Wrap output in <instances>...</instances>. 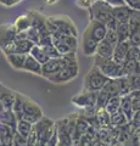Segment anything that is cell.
Instances as JSON below:
<instances>
[{
  "label": "cell",
  "mask_w": 140,
  "mask_h": 146,
  "mask_svg": "<svg viewBox=\"0 0 140 146\" xmlns=\"http://www.w3.org/2000/svg\"><path fill=\"white\" fill-rule=\"evenodd\" d=\"M90 20H96L102 22L107 27V29H116L118 21L112 13V6L108 5L104 0H95L93 5L89 7Z\"/></svg>",
  "instance_id": "obj_1"
},
{
  "label": "cell",
  "mask_w": 140,
  "mask_h": 146,
  "mask_svg": "<svg viewBox=\"0 0 140 146\" xmlns=\"http://www.w3.org/2000/svg\"><path fill=\"white\" fill-rule=\"evenodd\" d=\"M46 27L51 34H71L78 35L74 22L68 16L55 15L46 17Z\"/></svg>",
  "instance_id": "obj_2"
},
{
  "label": "cell",
  "mask_w": 140,
  "mask_h": 146,
  "mask_svg": "<svg viewBox=\"0 0 140 146\" xmlns=\"http://www.w3.org/2000/svg\"><path fill=\"white\" fill-rule=\"evenodd\" d=\"M35 130L38 135V144L37 146H55L57 140V129L51 119L42 118L35 123Z\"/></svg>",
  "instance_id": "obj_3"
},
{
  "label": "cell",
  "mask_w": 140,
  "mask_h": 146,
  "mask_svg": "<svg viewBox=\"0 0 140 146\" xmlns=\"http://www.w3.org/2000/svg\"><path fill=\"white\" fill-rule=\"evenodd\" d=\"M64 56L67 57L68 60V65L66 67H64L60 72H57L56 74L51 76L50 78H48V80L52 82V83H58V84H62V83H68V82L73 80L77 76H78V72H79V67H78V58H77V52H71V54H67L64 55Z\"/></svg>",
  "instance_id": "obj_4"
},
{
  "label": "cell",
  "mask_w": 140,
  "mask_h": 146,
  "mask_svg": "<svg viewBox=\"0 0 140 146\" xmlns=\"http://www.w3.org/2000/svg\"><path fill=\"white\" fill-rule=\"evenodd\" d=\"M94 65H95L99 70H100L106 77H108L110 79H116V78H119V77L125 76L123 65L115 61L113 57L102 58V57H99L95 55Z\"/></svg>",
  "instance_id": "obj_5"
},
{
  "label": "cell",
  "mask_w": 140,
  "mask_h": 146,
  "mask_svg": "<svg viewBox=\"0 0 140 146\" xmlns=\"http://www.w3.org/2000/svg\"><path fill=\"white\" fill-rule=\"evenodd\" d=\"M15 113H17V115L20 113V118H23V119L33 123V124H35L38 121L43 118V113L40 107L33 100L27 99V98H22L21 106Z\"/></svg>",
  "instance_id": "obj_6"
},
{
  "label": "cell",
  "mask_w": 140,
  "mask_h": 146,
  "mask_svg": "<svg viewBox=\"0 0 140 146\" xmlns=\"http://www.w3.org/2000/svg\"><path fill=\"white\" fill-rule=\"evenodd\" d=\"M108 80H110V78L106 77L95 65H94L92 68H90V71L87 73V76H85V78H84V89L99 93V91L107 84Z\"/></svg>",
  "instance_id": "obj_7"
},
{
  "label": "cell",
  "mask_w": 140,
  "mask_h": 146,
  "mask_svg": "<svg viewBox=\"0 0 140 146\" xmlns=\"http://www.w3.org/2000/svg\"><path fill=\"white\" fill-rule=\"evenodd\" d=\"M52 36V44L57 48L60 54L64 55L77 52L78 48V38L76 35L71 34H51Z\"/></svg>",
  "instance_id": "obj_8"
},
{
  "label": "cell",
  "mask_w": 140,
  "mask_h": 146,
  "mask_svg": "<svg viewBox=\"0 0 140 146\" xmlns=\"http://www.w3.org/2000/svg\"><path fill=\"white\" fill-rule=\"evenodd\" d=\"M96 98H98V93L90 91L88 89H83L78 95H76L72 99V102L79 108L88 110L96 106Z\"/></svg>",
  "instance_id": "obj_9"
},
{
  "label": "cell",
  "mask_w": 140,
  "mask_h": 146,
  "mask_svg": "<svg viewBox=\"0 0 140 146\" xmlns=\"http://www.w3.org/2000/svg\"><path fill=\"white\" fill-rule=\"evenodd\" d=\"M68 65V60L66 56L56 57V58H49V61H46L43 65L42 70V76L45 78H50L51 76L56 74L57 72H60L62 68Z\"/></svg>",
  "instance_id": "obj_10"
},
{
  "label": "cell",
  "mask_w": 140,
  "mask_h": 146,
  "mask_svg": "<svg viewBox=\"0 0 140 146\" xmlns=\"http://www.w3.org/2000/svg\"><path fill=\"white\" fill-rule=\"evenodd\" d=\"M19 31L13 23H4L0 26V49L13 43L17 39Z\"/></svg>",
  "instance_id": "obj_11"
},
{
  "label": "cell",
  "mask_w": 140,
  "mask_h": 146,
  "mask_svg": "<svg viewBox=\"0 0 140 146\" xmlns=\"http://www.w3.org/2000/svg\"><path fill=\"white\" fill-rule=\"evenodd\" d=\"M84 33H87L89 36H92L93 39H95L96 42L100 43L101 40H104L106 38L107 27L100 21L90 20L88 27L84 29Z\"/></svg>",
  "instance_id": "obj_12"
},
{
  "label": "cell",
  "mask_w": 140,
  "mask_h": 146,
  "mask_svg": "<svg viewBox=\"0 0 140 146\" xmlns=\"http://www.w3.org/2000/svg\"><path fill=\"white\" fill-rule=\"evenodd\" d=\"M132 44L129 43V40H124V42H119L118 44L116 45L115 48V51H113V60L117 61L118 63H123L127 60V55H128V51Z\"/></svg>",
  "instance_id": "obj_13"
},
{
  "label": "cell",
  "mask_w": 140,
  "mask_h": 146,
  "mask_svg": "<svg viewBox=\"0 0 140 146\" xmlns=\"http://www.w3.org/2000/svg\"><path fill=\"white\" fill-rule=\"evenodd\" d=\"M99 42H96L95 39H93L92 36H89L87 33H83L82 36V50L85 56H93L96 54Z\"/></svg>",
  "instance_id": "obj_14"
},
{
  "label": "cell",
  "mask_w": 140,
  "mask_h": 146,
  "mask_svg": "<svg viewBox=\"0 0 140 146\" xmlns=\"http://www.w3.org/2000/svg\"><path fill=\"white\" fill-rule=\"evenodd\" d=\"M13 136L11 127L6 123L0 122V146H11L13 144Z\"/></svg>",
  "instance_id": "obj_15"
},
{
  "label": "cell",
  "mask_w": 140,
  "mask_h": 146,
  "mask_svg": "<svg viewBox=\"0 0 140 146\" xmlns=\"http://www.w3.org/2000/svg\"><path fill=\"white\" fill-rule=\"evenodd\" d=\"M42 70H43V65H42V63H40L38 60H35V58L31 54L27 55L22 71L31 72V73H34V74L42 76Z\"/></svg>",
  "instance_id": "obj_16"
},
{
  "label": "cell",
  "mask_w": 140,
  "mask_h": 146,
  "mask_svg": "<svg viewBox=\"0 0 140 146\" xmlns=\"http://www.w3.org/2000/svg\"><path fill=\"white\" fill-rule=\"evenodd\" d=\"M133 9H130L128 5H121L112 7V13L118 22H128L132 16Z\"/></svg>",
  "instance_id": "obj_17"
},
{
  "label": "cell",
  "mask_w": 140,
  "mask_h": 146,
  "mask_svg": "<svg viewBox=\"0 0 140 146\" xmlns=\"http://www.w3.org/2000/svg\"><path fill=\"white\" fill-rule=\"evenodd\" d=\"M115 45H112L110 42H107L106 39L101 40L98 45L96 49V56L102 57V58H110L113 56V51H115Z\"/></svg>",
  "instance_id": "obj_18"
},
{
  "label": "cell",
  "mask_w": 140,
  "mask_h": 146,
  "mask_svg": "<svg viewBox=\"0 0 140 146\" xmlns=\"http://www.w3.org/2000/svg\"><path fill=\"white\" fill-rule=\"evenodd\" d=\"M95 122L99 128H107L111 127V115L106 111L105 107H100L96 110L95 113Z\"/></svg>",
  "instance_id": "obj_19"
},
{
  "label": "cell",
  "mask_w": 140,
  "mask_h": 146,
  "mask_svg": "<svg viewBox=\"0 0 140 146\" xmlns=\"http://www.w3.org/2000/svg\"><path fill=\"white\" fill-rule=\"evenodd\" d=\"M6 60L9 63L15 68V70H22L27 57V54H20V52H11V54H6Z\"/></svg>",
  "instance_id": "obj_20"
},
{
  "label": "cell",
  "mask_w": 140,
  "mask_h": 146,
  "mask_svg": "<svg viewBox=\"0 0 140 146\" xmlns=\"http://www.w3.org/2000/svg\"><path fill=\"white\" fill-rule=\"evenodd\" d=\"M13 25L17 28L19 32H26L32 27V20H31V15L28 12L27 13H22L19 17H16Z\"/></svg>",
  "instance_id": "obj_21"
},
{
  "label": "cell",
  "mask_w": 140,
  "mask_h": 146,
  "mask_svg": "<svg viewBox=\"0 0 140 146\" xmlns=\"http://www.w3.org/2000/svg\"><path fill=\"white\" fill-rule=\"evenodd\" d=\"M121 111L123 112L125 116H127L129 122L133 119L134 107H133V101H132V98H130V95L122 96V100H121Z\"/></svg>",
  "instance_id": "obj_22"
},
{
  "label": "cell",
  "mask_w": 140,
  "mask_h": 146,
  "mask_svg": "<svg viewBox=\"0 0 140 146\" xmlns=\"http://www.w3.org/2000/svg\"><path fill=\"white\" fill-rule=\"evenodd\" d=\"M28 13L31 15V20H32V27L37 28L38 31L46 28V17L35 10L29 11Z\"/></svg>",
  "instance_id": "obj_23"
},
{
  "label": "cell",
  "mask_w": 140,
  "mask_h": 146,
  "mask_svg": "<svg viewBox=\"0 0 140 146\" xmlns=\"http://www.w3.org/2000/svg\"><path fill=\"white\" fill-rule=\"evenodd\" d=\"M116 82H117V85H118V90H119V95H121V96L129 95L133 91L127 76H123V77H119V78H116Z\"/></svg>",
  "instance_id": "obj_24"
},
{
  "label": "cell",
  "mask_w": 140,
  "mask_h": 146,
  "mask_svg": "<svg viewBox=\"0 0 140 146\" xmlns=\"http://www.w3.org/2000/svg\"><path fill=\"white\" fill-rule=\"evenodd\" d=\"M128 123H129V121H128L127 116H125L121 110L115 112L113 115H111V125L117 127V128H122V127L127 125Z\"/></svg>",
  "instance_id": "obj_25"
},
{
  "label": "cell",
  "mask_w": 140,
  "mask_h": 146,
  "mask_svg": "<svg viewBox=\"0 0 140 146\" xmlns=\"http://www.w3.org/2000/svg\"><path fill=\"white\" fill-rule=\"evenodd\" d=\"M33 123H31L28 121L23 119V118H20L19 122H17V131H19V134H21L22 136H25V138H28V135L31 134V131L33 130Z\"/></svg>",
  "instance_id": "obj_26"
},
{
  "label": "cell",
  "mask_w": 140,
  "mask_h": 146,
  "mask_svg": "<svg viewBox=\"0 0 140 146\" xmlns=\"http://www.w3.org/2000/svg\"><path fill=\"white\" fill-rule=\"evenodd\" d=\"M124 73L125 76H132V74H140V61L137 60H127L123 63Z\"/></svg>",
  "instance_id": "obj_27"
},
{
  "label": "cell",
  "mask_w": 140,
  "mask_h": 146,
  "mask_svg": "<svg viewBox=\"0 0 140 146\" xmlns=\"http://www.w3.org/2000/svg\"><path fill=\"white\" fill-rule=\"evenodd\" d=\"M116 32L118 34L119 42H124V40L129 39L130 35V29H129V23L128 22H118L116 27Z\"/></svg>",
  "instance_id": "obj_28"
},
{
  "label": "cell",
  "mask_w": 140,
  "mask_h": 146,
  "mask_svg": "<svg viewBox=\"0 0 140 146\" xmlns=\"http://www.w3.org/2000/svg\"><path fill=\"white\" fill-rule=\"evenodd\" d=\"M121 100H122V96L118 95V96H112L107 101V104L105 105V108L110 115H113L115 112L121 110Z\"/></svg>",
  "instance_id": "obj_29"
},
{
  "label": "cell",
  "mask_w": 140,
  "mask_h": 146,
  "mask_svg": "<svg viewBox=\"0 0 140 146\" xmlns=\"http://www.w3.org/2000/svg\"><path fill=\"white\" fill-rule=\"evenodd\" d=\"M31 55H32L35 60H38L42 65H44L46 61H49V56L46 55V52L44 51V49L40 46V45H34L32 51H31Z\"/></svg>",
  "instance_id": "obj_30"
},
{
  "label": "cell",
  "mask_w": 140,
  "mask_h": 146,
  "mask_svg": "<svg viewBox=\"0 0 140 146\" xmlns=\"http://www.w3.org/2000/svg\"><path fill=\"white\" fill-rule=\"evenodd\" d=\"M128 23H129L130 33L140 31V11L139 10H133L132 16H130Z\"/></svg>",
  "instance_id": "obj_31"
},
{
  "label": "cell",
  "mask_w": 140,
  "mask_h": 146,
  "mask_svg": "<svg viewBox=\"0 0 140 146\" xmlns=\"http://www.w3.org/2000/svg\"><path fill=\"white\" fill-rule=\"evenodd\" d=\"M42 48L44 49V51L46 52L49 58H56V57H61L62 56V55L60 54V51L57 50V48L52 43L48 44V45H44V46H42Z\"/></svg>",
  "instance_id": "obj_32"
},
{
  "label": "cell",
  "mask_w": 140,
  "mask_h": 146,
  "mask_svg": "<svg viewBox=\"0 0 140 146\" xmlns=\"http://www.w3.org/2000/svg\"><path fill=\"white\" fill-rule=\"evenodd\" d=\"M27 32V39H29L31 42H33L35 45L39 44V31L34 27H31V28Z\"/></svg>",
  "instance_id": "obj_33"
},
{
  "label": "cell",
  "mask_w": 140,
  "mask_h": 146,
  "mask_svg": "<svg viewBox=\"0 0 140 146\" xmlns=\"http://www.w3.org/2000/svg\"><path fill=\"white\" fill-rule=\"evenodd\" d=\"M127 60H137L140 61V46H134L132 45L127 55ZM125 60V61H127Z\"/></svg>",
  "instance_id": "obj_34"
},
{
  "label": "cell",
  "mask_w": 140,
  "mask_h": 146,
  "mask_svg": "<svg viewBox=\"0 0 140 146\" xmlns=\"http://www.w3.org/2000/svg\"><path fill=\"white\" fill-rule=\"evenodd\" d=\"M107 42H110L112 45H116L119 43V39H118V34H117L116 29H107V34H106V38H105Z\"/></svg>",
  "instance_id": "obj_35"
},
{
  "label": "cell",
  "mask_w": 140,
  "mask_h": 146,
  "mask_svg": "<svg viewBox=\"0 0 140 146\" xmlns=\"http://www.w3.org/2000/svg\"><path fill=\"white\" fill-rule=\"evenodd\" d=\"M129 79L130 86L132 90H140V74H132V76H127Z\"/></svg>",
  "instance_id": "obj_36"
},
{
  "label": "cell",
  "mask_w": 140,
  "mask_h": 146,
  "mask_svg": "<svg viewBox=\"0 0 140 146\" xmlns=\"http://www.w3.org/2000/svg\"><path fill=\"white\" fill-rule=\"evenodd\" d=\"M13 145L15 146H27V138L22 136L19 133H16L15 136H13Z\"/></svg>",
  "instance_id": "obj_37"
},
{
  "label": "cell",
  "mask_w": 140,
  "mask_h": 146,
  "mask_svg": "<svg viewBox=\"0 0 140 146\" xmlns=\"http://www.w3.org/2000/svg\"><path fill=\"white\" fill-rule=\"evenodd\" d=\"M125 5H128L133 10H139L140 11V0H124Z\"/></svg>",
  "instance_id": "obj_38"
},
{
  "label": "cell",
  "mask_w": 140,
  "mask_h": 146,
  "mask_svg": "<svg viewBox=\"0 0 140 146\" xmlns=\"http://www.w3.org/2000/svg\"><path fill=\"white\" fill-rule=\"evenodd\" d=\"M94 1H95V0H76L77 5H79L80 7H84V9H89L93 5Z\"/></svg>",
  "instance_id": "obj_39"
},
{
  "label": "cell",
  "mask_w": 140,
  "mask_h": 146,
  "mask_svg": "<svg viewBox=\"0 0 140 146\" xmlns=\"http://www.w3.org/2000/svg\"><path fill=\"white\" fill-rule=\"evenodd\" d=\"M104 1H106L108 5H111L112 7H115V6H121V5H125V1H124V0H104Z\"/></svg>",
  "instance_id": "obj_40"
},
{
  "label": "cell",
  "mask_w": 140,
  "mask_h": 146,
  "mask_svg": "<svg viewBox=\"0 0 140 146\" xmlns=\"http://www.w3.org/2000/svg\"><path fill=\"white\" fill-rule=\"evenodd\" d=\"M20 1H22V0H0V4L4 6H15Z\"/></svg>",
  "instance_id": "obj_41"
},
{
  "label": "cell",
  "mask_w": 140,
  "mask_h": 146,
  "mask_svg": "<svg viewBox=\"0 0 140 146\" xmlns=\"http://www.w3.org/2000/svg\"><path fill=\"white\" fill-rule=\"evenodd\" d=\"M129 95H130V98H132L133 100H139L140 101V90H133Z\"/></svg>",
  "instance_id": "obj_42"
},
{
  "label": "cell",
  "mask_w": 140,
  "mask_h": 146,
  "mask_svg": "<svg viewBox=\"0 0 140 146\" xmlns=\"http://www.w3.org/2000/svg\"><path fill=\"white\" fill-rule=\"evenodd\" d=\"M133 122H137V123H140V108L137 110V111L134 112V116H133ZM130 121V122H132Z\"/></svg>",
  "instance_id": "obj_43"
},
{
  "label": "cell",
  "mask_w": 140,
  "mask_h": 146,
  "mask_svg": "<svg viewBox=\"0 0 140 146\" xmlns=\"http://www.w3.org/2000/svg\"><path fill=\"white\" fill-rule=\"evenodd\" d=\"M0 122H1V119H0Z\"/></svg>",
  "instance_id": "obj_44"
}]
</instances>
